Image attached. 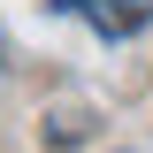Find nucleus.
Listing matches in <instances>:
<instances>
[{"mask_svg":"<svg viewBox=\"0 0 153 153\" xmlns=\"http://www.w3.org/2000/svg\"><path fill=\"white\" fill-rule=\"evenodd\" d=\"M123 16H130V23H138V16H153V0H123Z\"/></svg>","mask_w":153,"mask_h":153,"instance_id":"nucleus-1","label":"nucleus"}]
</instances>
